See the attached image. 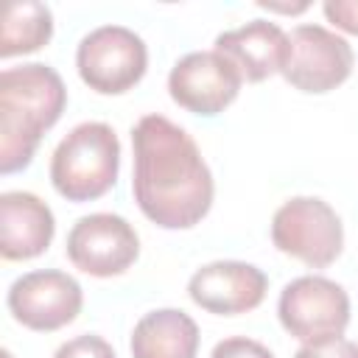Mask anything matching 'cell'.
Here are the masks:
<instances>
[{
  "mask_svg": "<svg viewBox=\"0 0 358 358\" xmlns=\"http://www.w3.org/2000/svg\"><path fill=\"white\" fill-rule=\"evenodd\" d=\"M56 235V218L48 201L28 190L0 196V255L3 260H34L48 252Z\"/></svg>",
  "mask_w": 358,
  "mask_h": 358,
  "instance_id": "cell-12",
  "label": "cell"
},
{
  "mask_svg": "<svg viewBox=\"0 0 358 358\" xmlns=\"http://www.w3.org/2000/svg\"><path fill=\"white\" fill-rule=\"evenodd\" d=\"M322 11L338 31L358 36V0H327L322 3Z\"/></svg>",
  "mask_w": 358,
  "mask_h": 358,
  "instance_id": "cell-18",
  "label": "cell"
},
{
  "mask_svg": "<svg viewBox=\"0 0 358 358\" xmlns=\"http://www.w3.org/2000/svg\"><path fill=\"white\" fill-rule=\"evenodd\" d=\"M53 36V11L36 0L8 3L0 25V59L42 50Z\"/></svg>",
  "mask_w": 358,
  "mask_h": 358,
  "instance_id": "cell-15",
  "label": "cell"
},
{
  "mask_svg": "<svg viewBox=\"0 0 358 358\" xmlns=\"http://www.w3.org/2000/svg\"><path fill=\"white\" fill-rule=\"evenodd\" d=\"M78 78L98 95H123L148 70V48L126 25H98L76 48Z\"/></svg>",
  "mask_w": 358,
  "mask_h": 358,
  "instance_id": "cell-6",
  "label": "cell"
},
{
  "mask_svg": "<svg viewBox=\"0 0 358 358\" xmlns=\"http://www.w3.org/2000/svg\"><path fill=\"white\" fill-rule=\"evenodd\" d=\"M260 8H266V11H280V14H302V11H308L310 8V3H291V6H280V3H266V0H260L257 3Z\"/></svg>",
  "mask_w": 358,
  "mask_h": 358,
  "instance_id": "cell-20",
  "label": "cell"
},
{
  "mask_svg": "<svg viewBox=\"0 0 358 358\" xmlns=\"http://www.w3.org/2000/svg\"><path fill=\"white\" fill-rule=\"evenodd\" d=\"M120 173V140L109 123L84 120L73 126L50 157L53 190L73 201H95L117 185Z\"/></svg>",
  "mask_w": 358,
  "mask_h": 358,
  "instance_id": "cell-3",
  "label": "cell"
},
{
  "mask_svg": "<svg viewBox=\"0 0 358 358\" xmlns=\"http://www.w3.org/2000/svg\"><path fill=\"white\" fill-rule=\"evenodd\" d=\"M210 358H274V352H271L266 344L255 341V338L229 336V338H221V341L213 347Z\"/></svg>",
  "mask_w": 358,
  "mask_h": 358,
  "instance_id": "cell-17",
  "label": "cell"
},
{
  "mask_svg": "<svg viewBox=\"0 0 358 358\" xmlns=\"http://www.w3.org/2000/svg\"><path fill=\"white\" fill-rule=\"evenodd\" d=\"M243 87L238 67L218 50H193L176 59L168 73V95L176 106L199 117H215L235 103Z\"/></svg>",
  "mask_w": 358,
  "mask_h": 358,
  "instance_id": "cell-10",
  "label": "cell"
},
{
  "mask_svg": "<svg viewBox=\"0 0 358 358\" xmlns=\"http://www.w3.org/2000/svg\"><path fill=\"white\" fill-rule=\"evenodd\" d=\"M64 252L67 260L90 277H120L140 257V235L117 213H90L70 227Z\"/></svg>",
  "mask_w": 358,
  "mask_h": 358,
  "instance_id": "cell-9",
  "label": "cell"
},
{
  "mask_svg": "<svg viewBox=\"0 0 358 358\" xmlns=\"http://www.w3.org/2000/svg\"><path fill=\"white\" fill-rule=\"evenodd\" d=\"M355 67L352 45L324 25H296L288 34V50L280 76L299 92L324 95L341 87Z\"/></svg>",
  "mask_w": 358,
  "mask_h": 358,
  "instance_id": "cell-7",
  "label": "cell"
},
{
  "mask_svg": "<svg viewBox=\"0 0 358 358\" xmlns=\"http://www.w3.org/2000/svg\"><path fill=\"white\" fill-rule=\"evenodd\" d=\"M199 324L179 308H157L140 316L131 330V358H196Z\"/></svg>",
  "mask_w": 358,
  "mask_h": 358,
  "instance_id": "cell-14",
  "label": "cell"
},
{
  "mask_svg": "<svg viewBox=\"0 0 358 358\" xmlns=\"http://www.w3.org/2000/svg\"><path fill=\"white\" fill-rule=\"evenodd\" d=\"M53 358H117L112 344L95 333H84V336H76L70 341H64Z\"/></svg>",
  "mask_w": 358,
  "mask_h": 358,
  "instance_id": "cell-16",
  "label": "cell"
},
{
  "mask_svg": "<svg viewBox=\"0 0 358 358\" xmlns=\"http://www.w3.org/2000/svg\"><path fill=\"white\" fill-rule=\"evenodd\" d=\"M6 308L17 324L34 333H56L73 324L84 308L81 282L59 268L20 274L6 294Z\"/></svg>",
  "mask_w": 358,
  "mask_h": 358,
  "instance_id": "cell-8",
  "label": "cell"
},
{
  "mask_svg": "<svg viewBox=\"0 0 358 358\" xmlns=\"http://www.w3.org/2000/svg\"><path fill=\"white\" fill-rule=\"evenodd\" d=\"M67 106L62 76L42 62L0 73V173L11 176L31 165L36 145Z\"/></svg>",
  "mask_w": 358,
  "mask_h": 358,
  "instance_id": "cell-2",
  "label": "cell"
},
{
  "mask_svg": "<svg viewBox=\"0 0 358 358\" xmlns=\"http://www.w3.org/2000/svg\"><path fill=\"white\" fill-rule=\"evenodd\" d=\"M213 50L227 56L238 67L243 81L260 84L282 70L288 34L271 20H249L246 25L218 34Z\"/></svg>",
  "mask_w": 358,
  "mask_h": 358,
  "instance_id": "cell-13",
  "label": "cell"
},
{
  "mask_svg": "<svg viewBox=\"0 0 358 358\" xmlns=\"http://www.w3.org/2000/svg\"><path fill=\"white\" fill-rule=\"evenodd\" d=\"M271 243L308 268H327L344 252V227L324 199L294 196L271 218Z\"/></svg>",
  "mask_w": 358,
  "mask_h": 358,
  "instance_id": "cell-4",
  "label": "cell"
},
{
  "mask_svg": "<svg viewBox=\"0 0 358 358\" xmlns=\"http://www.w3.org/2000/svg\"><path fill=\"white\" fill-rule=\"evenodd\" d=\"M294 358H358V344L338 338L330 344H302Z\"/></svg>",
  "mask_w": 358,
  "mask_h": 358,
  "instance_id": "cell-19",
  "label": "cell"
},
{
  "mask_svg": "<svg viewBox=\"0 0 358 358\" xmlns=\"http://www.w3.org/2000/svg\"><path fill=\"white\" fill-rule=\"evenodd\" d=\"M131 196L159 229H193L215 199L213 171L196 140L165 115H143L131 129Z\"/></svg>",
  "mask_w": 358,
  "mask_h": 358,
  "instance_id": "cell-1",
  "label": "cell"
},
{
  "mask_svg": "<svg viewBox=\"0 0 358 358\" xmlns=\"http://www.w3.org/2000/svg\"><path fill=\"white\" fill-rule=\"evenodd\" d=\"M268 291L263 268L246 260H213L196 268L187 280L193 305L213 316H241L255 310Z\"/></svg>",
  "mask_w": 358,
  "mask_h": 358,
  "instance_id": "cell-11",
  "label": "cell"
},
{
  "mask_svg": "<svg viewBox=\"0 0 358 358\" xmlns=\"http://www.w3.org/2000/svg\"><path fill=\"white\" fill-rule=\"evenodd\" d=\"M277 319L302 344H330L344 338L350 324L347 291L322 274H302L280 291Z\"/></svg>",
  "mask_w": 358,
  "mask_h": 358,
  "instance_id": "cell-5",
  "label": "cell"
}]
</instances>
